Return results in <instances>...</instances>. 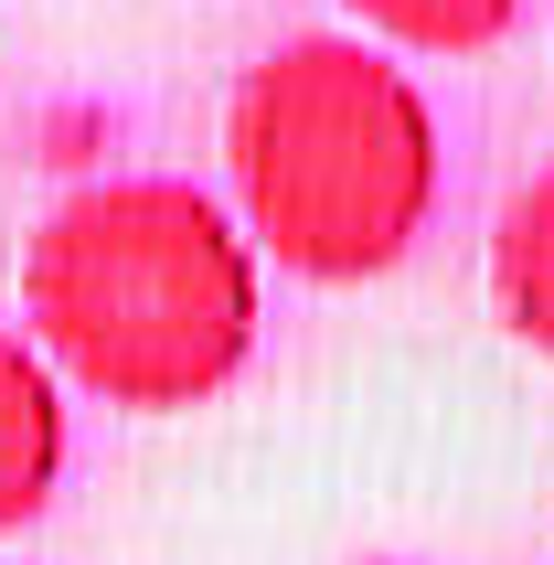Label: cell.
<instances>
[{
	"label": "cell",
	"instance_id": "1",
	"mask_svg": "<svg viewBox=\"0 0 554 565\" xmlns=\"http://www.w3.org/2000/svg\"><path fill=\"white\" fill-rule=\"evenodd\" d=\"M267 288L256 235L182 171L64 192L22 246V331L54 374L128 416H182L246 374Z\"/></svg>",
	"mask_w": 554,
	"mask_h": 565
},
{
	"label": "cell",
	"instance_id": "5",
	"mask_svg": "<svg viewBox=\"0 0 554 565\" xmlns=\"http://www.w3.org/2000/svg\"><path fill=\"white\" fill-rule=\"evenodd\" d=\"M533 0H352V22L405 54H491Z\"/></svg>",
	"mask_w": 554,
	"mask_h": 565
},
{
	"label": "cell",
	"instance_id": "2",
	"mask_svg": "<svg viewBox=\"0 0 554 565\" xmlns=\"http://www.w3.org/2000/svg\"><path fill=\"white\" fill-rule=\"evenodd\" d=\"M224 171L256 256L320 288H363L405 267L437 214V118L384 43L299 32L235 75Z\"/></svg>",
	"mask_w": 554,
	"mask_h": 565
},
{
	"label": "cell",
	"instance_id": "4",
	"mask_svg": "<svg viewBox=\"0 0 554 565\" xmlns=\"http://www.w3.org/2000/svg\"><path fill=\"white\" fill-rule=\"evenodd\" d=\"M491 299L512 320V342L554 363V171H533L491 224Z\"/></svg>",
	"mask_w": 554,
	"mask_h": 565
},
{
	"label": "cell",
	"instance_id": "3",
	"mask_svg": "<svg viewBox=\"0 0 554 565\" xmlns=\"http://www.w3.org/2000/svg\"><path fill=\"white\" fill-rule=\"evenodd\" d=\"M64 480V384L32 331L0 320V534H22Z\"/></svg>",
	"mask_w": 554,
	"mask_h": 565
}]
</instances>
